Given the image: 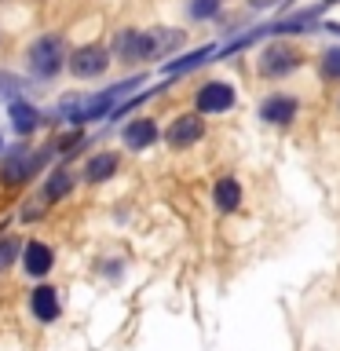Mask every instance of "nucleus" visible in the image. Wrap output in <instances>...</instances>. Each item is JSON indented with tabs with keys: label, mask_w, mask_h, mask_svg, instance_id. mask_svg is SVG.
I'll return each instance as SVG.
<instances>
[{
	"label": "nucleus",
	"mask_w": 340,
	"mask_h": 351,
	"mask_svg": "<svg viewBox=\"0 0 340 351\" xmlns=\"http://www.w3.org/2000/svg\"><path fill=\"white\" fill-rule=\"evenodd\" d=\"M139 84H143V73L128 77V81H121V84H110V88H103V92H95V95H66L59 103V110H55V117L70 121L73 128L92 125V121H103V117L114 114L121 99L132 95V88H139Z\"/></svg>",
	"instance_id": "1"
},
{
	"label": "nucleus",
	"mask_w": 340,
	"mask_h": 351,
	"mask_svg": "<svg viewBox=\"0 0 340 351\" xmlns=\"http://www.w3.org/2000/svg\"><path fill=\"white\" fill-rule=\"evenodd\" d=\"M183 44V29H121L114 37V55L121 62H158Z\"/></svg>",
	"instance_id": "2"
},
{
	"label": "nucleus",
	"mask_w": 340,
	"mask_h": 351,
	"mask_svg": "<svg viewBox=\"0 0 340 351\" xmlns=\"http://www.w3.org/2000/svg\"><path fill=\"white\" fill-rule=\"evenodd\" d=\"M26 62H29V73L37 77V81H51V77L62 73V66L70 62V55H66V44L59 33H44L29 44L26 51Z\"/></svg>",
	"instance_id": "3"
},
{
	"label": "nucleus",
	"mask_w": 340,
	"mask_h": 351,
	"mask_svg": "<svg viewBox=\"0 0 340 351\" xmlns=\"http://www.w3.org/2000/svg\"><path fill=\"white\" fill-rule=\"evenodd\" d=\"M55 154V147H40V150H29L26 143L15 150L4 154V165H0V183L4 186H22L26 180H33L44 165H48V158Z\"/></svg>",
	"instance_id": "4"
},
{
	"label": "nucleus",
	"mask_w": 340,
	"mask_h": 351,
	"mask_svg": "<svg viewBox=\"0 0 340 351\" xmlns=\"http://www.w3.org/2000/svg\"><path fill=\"white\" fill-rule=\"evenodd\" d=\"M300 66H304L300 48H293V44H285V40H271L267 48L260 51L256 70H260V77H267V81H282V77L296 73Z\"/></svg>",
	"instance_id": "5"
},
{
	"label": "nucleus",
	"mask_w": 340,
	"mask_h": 351,
	"mask_svg": "<svg viewBox=\"0 0 340 351\" xmlns=\"http://www.w3.org/2000/svg\"><path fill=\"white\" fill-rule=\"evenodd\" d=\"M260 121L263 125H274V128H289L296 117H300V99L289 95V92H271L260 99Z\"/></svg>",
	"instance_id": "6"
},
{
	"label": "nucleus",
	"mask_w": 340,
	"mask_h": 351,
	"mask_svg": "<svg viewBox=\"0 0 340 351\" xmlns=\"http://www.w3.org/2000/svg\"><path fill=\"white\" fill-rule=\"evenodd\" d=\"M110 48H103V44H84V48H77L70 55V73L77 77V81H92V77H103L110 70Z\"/></svg>",
	"instance_id": "7"
},
{
	"label": "nucleus",
	"mask_w": 340,
	"mask_h": 351,
	"mask_svg": "<svg viewBox=\"0 0 340 351\" xmlns=\"http://www.w3.org/2000/svg\"><path fill=\"white\" fill-rule=\"evenodd\" d=\"M234 103H238V92H234L230 81H205L202 88H197V95H194L197 114H212V117L234 110Z\"/></svg>",
	"instance_id": "8"
},
{
	"label": "nucleus",
	"mask_w": 340,
	"mask_h": 351,
	"mask_svg": "<svg viewBox=\"0 0 340 351\" xmlns=\"http://www.w3.org/2000/svg\"><path fill=\"white\" fill-rule=\"evenodd\" d=\"M202 139H205L202 114H180V117H172L169 128H165V143H169L172 150H186V147H194V143H202Z\"/></svg>",
	"instance_id": "9"
},
{
	"label": "nucleus",
	"mask_w": 340,
	"mask_h": 351,
	"mask_svg": "<svg viewBox=\"0 0 340 351\" xmlns=\"http://www.w3.org/2000/svg\"><path fill=\"white\" fill-rule=\"evenodd\" d=\"M161 139V128H158V121L154 117H136V121H128L125 128H121V143H125L128 150H150L154 143Z\"/></svg>",
	"instance_id": "10"
},
{
	"label": "nucleus",
	"mask_w": 340,
	"mask_h": 351,
	"mask_svg": "<svg viewBox=\"0 0 340 351\" xmlns=\"http://www.w3.org/2000/svg\"><path fill=\"white\" fill-rule=\"evenodd\" d=\"M8 117H11V128H15V136H33L44 121H48V114H40L37 106L29 103V99H15V103L8 106Z\"/></svg>",
	"instance_id": "11"
},
{
	"label": "nucleus",
	"mask_w": 340,
	"mask_h": 351,
	"mask_svg": "<svg viewBox=\"0 0 340 351\" xmlns=\"http://www.w3.org/2000/svg\"><path fill=\"white\" fill-rule=\"evenodd\" d=\"M22 267H26V274H33V278H44V274L55 267L51 245H44V241H26V249H22Z\"/></svg>",
	"instance_id": "12"
},
{
	"label": "nucleus",
	"mask_w": 340,
	"mask_h": 351,
	"mask_svg": "<svg viewBox=\"0 0 340 351\" xmlns=\"http://www.w3.org/2000/svg\"><path fill=\"white\" fill-rule=\"evenodd\" d=\"M29 311L37 315V322H55L59 318V289L55 285H37V289L29 293Z\"/></svg>",
	"instance_id": "13"
},
{
	"label": "nucleus",
	"mask_w": 340,
	"mask_h": 351,
	"mask_svg": "<svg viewBox=\"0 0 340 351\" xmlns=\"http://www.w3.org/2000/svg\"><path fill=\"white\" fill-rule=\"evenodd\" d=\"M212 202L219 213H234V208H241V183L234 180V176H219V180L212 183Z\"/></svg>",
	"instance_id": "14"
},
{
	"label": "nucleus",
	"mask_w": 340,
	"mask_h": 351,
	"mask_svg": "<svg viewBox=\"0 0 340 351\" xmlns=\"http://www.w3.org/2000/svg\"><path fill=\"white\" fill-rule=\"evenodd\" d=\"M117 169H121V158H117L114 150H103V154H95V158H88L84 180H88V183H106Z\"/></svg>",
	"instance_id": "15"
},
{
	"label": "nucleus",
	"mask_w": 340,
	"mask_h": 351,
	"mask_svg": "<svg viewBox=\"0 0 340 351\" xmlns=\"http://www.w3.org/2000/svg\"><path fill=\"white\" fill-rule=\"evenodd\" d=\"M70 191H73V172H70V169H55L48 180H44L40 197H44V202H62Z\"/></svg>",
	"instance_id": "16"
},
{
	"label": "nucleus",
	"mask_w": 340,
	"mask_h": 351,
	"mask_svg": "<svg viewBox=\"0 0 340 351\" xmlns=\"http://www.w3.org/2000/svg\"><path fill=\"white\" fill-rule=\"evenodd\" d=\"M212 55H219V48L216 44H205V48H197V51H186L183 59H175V62H165V73H191L194 66H202V62H208Z\"/></svg>",
	"instance_id": "17"
},
{
	"label": "nucleus",
	"mask_w": 340,
	"mask_h": 351,
	"mask_svg": "<svg viewBox=\"0 0 340 351\" xmlns=\"http://www.w3.org/2000/svg\"><path fill=\"white\" fill-rule=\"evenodd\" d=\"M29 81L26 77H19V73H11V70H0V99H4V103H15V99H22L29 92Z\"/></svg>",
	"instance_id": "18"
},
{
	"label": "nucleus",
	"mask_w": 340,
	"mask_h": 351,
	"mask_svg": "<svg viewBox=\"0 0 340 351\" xmlns=\"http://www.w3.org/2000/svg\"><path fill=\"white\" fill-rule=\"evenodd\" d=\"M223 11V0H186V15L194 22H212Z\"/></svg>",
	"instance_id": "19"
},
{
	"label": "nucleus",
	"mask_w": 340,
	"mask_h": 351,
	"mask_svg": "<svg viewBox=\"0 0 340 351\" xmlns=\"http://www.w3.org/2000/svg\"><path fill=\"white\" fill-rule=\"evenodd\" d=\"M322 77L326 81H340V44H329V48L322 51Z\"/></svg>",
	"instance_id": "20"
},
{
	"label": "nucleus",
	"mask_w": 340,
	"mask_h": 351,
	"mask_svg": "<svg viewBox=\"0 0 340 351\" xmlns=\"http://www.w3.org/2000/svg\"><path fill=\"white\" fill-rule=\"evenodd\" d=\"M19 249H22V241L15 234H0V271H8L11 263H15Z\"/></svg>",
	"instance_id": "21"
},
{
	"label": "nucleus",
	"mask_w": 340,
	"mask_h": 351,
	"mask_svg": "<svg viewBox=\"0 0 340 351\" xmlns=\"http://www.w3.org/2000/svg\"><path fill=\"white\" fill-rule=\"evenodd\" d=\"M77 147H84V132H81V128H73L70 136L55 139V154H73Z\"/></svg>",
	"instance_id": "22"
},
{
	"label": "nucleus",
	"mask_w": 340,
	"mask_h": 351,
	"mask_svg": "<svg viewBox=\"0 0 340 351\" xmlns=\"http://www.w3.org/2000/svg\"><path fill=\"white\" fill-rule=\"evenodd\" d=\"M322 4H326V8H329V4H340V0H322Z\"/></svg>",
	"instance_id": "23"
},
{
	"label": "nucleus",
	"mask_w": 340,
	"mask_h": 351,
	"mask_svg": "<svg viewBox=\"0 0 340 351\" xmlns=\"http://www.w3.org/2000/svg\"><path fill=\"white\" fill-rule=\"evenodd\" d=\"M0 150H4V136H0Z\"/></svg>",
	"instance_id": "24"
}]
</instances>
